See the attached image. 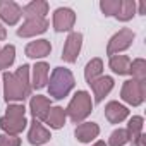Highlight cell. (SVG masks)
<instances>
[{
	"label": "cell",
	"mask_w": 146,
	"mask_h": 146,
	"mask_svg": "<svg viewBox=\"0 0 146 146\" xmlns=\"http://www.w3.org/2000/svg\"><path fill=\"white\" fill-rule=\"evenodd\" d=\"M29 70L28 64H23L16 72H4V96L7 103L24 102L31 96V81H29Z\"/></svg>",
	"instance_id": "cell-1"
},
{
	"label": "cell",
	"mask_w": 146,
	"mask_h": 146,
	"mask_svg": "<svg viewBox=\"0 0 146 146\" xmlns=\"http://www.w3.org/2000/svg\"><path fill=\"white\" fill-rule=\"evenodd\" d=\"M76 81L72 72L65 67H55L52 76H50V83H48V95L53 100H64L74 88Z\"/></svg>",
	"instance_id": "cell-2"
},
{
	"label": "cell",
	"mask_w": 146,
	"mask_h": 146,
	"mask_svg": "<svg viewBox=\"0 0 146 146\" xmlns=\"http://www.w3.org/2000/svg\"><path fill=\"white\" fill-rule=\"evenodd\" d=\"M91 110H93L91 95L84 90H79V91H76V95L69 102V105L65 108V113L70 117V120L74 124H81L91 113Z\"/></svg>",
	"instance_id": "cell-3"
},
{
	"label": "cell",
	"mask_w": 146,
	"mask_h": 146,
	"mask_svg": "<svg viewBox=\"0 0 146 146\" xmlns=\"http://www.w3.org/2000/svg\"><path fill=\"white\" fill-rule=\"evenodd\" d=\"M120 98L132 105V107H139L144 103L146 98V81H136V79H127L122 84L120 90Z\"/></svg>",
	"instance_id": "cell-4"
},
{
	"label": "cell",
	"mask_w": 146,
	"mask_h": 146,
	"mask_svg": "<svg viewBox=\"0 0 146 146\" xmlns=\"http://www.w3.org/2000/svg\"><path fill=\"white\" fill-rule=\"evenodd\" d=\"M134 38H136V35H134L132 29H129V28H122L119 33H115V35L110 38L108 46H107V55L113 57V55H119L120 52L127 50V48L132 45Z\"/></svg>",
	"instance_id": "cell-5"
},
{
	"label": "cell",
	"mask_w": 146,
	"mask_h": 146,
	"mask_svg": "<svg viewBox=\"0 0 146 146\" xmlns=\"http://www.w3.org/2000/svg\"><path fill=\"white\" fill-rule=\"evenodd\" d=\"M81 46H83V35L78 33V31H72L69 33L67 40H65V45H64V50H62V58L64 62H69V64H74L78 60V55L81 52Z\"/></svg>",
	"instance_id": "cell-6"
},
{
	"label": "cell",
	"mask_w": 146,
	"mask_h": 146,
	"mask_svg": "<svg viewBox=\"0 0 146 146\" xmlns=\"http://www.w3.org/2000/svg\"><path fill=\"white\" fill-rule=\"evenodd\" d=\"M74 23H76V14L69 7H58L53 12V29L57 33L70 31L74 28Z\"/></svg>",
	"instance_id": "cell-7"
},
{
	"label": "cell",
	"mask_w": 146,
	"mask_h": 146,
	"mask_svg": "<svg viewBox=\"0 0 146 146\" xmlns=\"http://www.w3.org/2000/svg\"><path fill=\"white\" fill-rule=\"evenodd\" d=\"M48 29V21L46 17H33L26 19L21 28H17V36L21 38H31L36 35H41Z\"/></svg>",
	"instance_id": "cell-8"
},
{
	"label": "cell",
	"mask_w": 146,
	"mask_h": 146,
	"mask_svg": "<svg viewBox=\"0 0 146 146\" xmlns=\"http://www.w3.org/2000/svg\"><path fill=\"white\" fill-rule=\"evenodd\" d=\"M143 125H144V119L141 115H134L129 124H127V139L129 143H132V146H146V136L143 134Z\"/></svg>",
	"instance_id": "cell-9"
},
{
	"label": "cell",
	"mask_w": 146,
	"mask_h": 146,
	"mask_svg": "<svg viewBox=\"0 0 146 146\" xmlns=\"http://www.w3.org/2000/svg\"><path fill=\"white\" fill-rule=\"evenodd\" d=\"M23 17V7H19L12 0H2L0 2V19L9 26H16Z\"/></svg>",
	"instance_id": "cell-10"
},
{
	"label": "cell",
	"mask_w": 146,
	"mask_h": 146,
	"mask_svg": "<svg viewBox=\"0 0 146 146\" xmlns=\"http://www.w3.org/2000/svg\"><path fill=\"white\" fill-rule=\"evenodd\" d=\"M50 107H52L50 98H46V96H43V95H36V96H33V98H31V102H29L31 115H33V119H35V120H40V122L46 119Z\"/></svg>",
	"instance_id": "cell-11"
},
{
	"label": "cell",
	"mask_w": 146,
	"mask_h": 146,
	"mask_svg": "<svg viewBox=\"0 0 146 146\" xmlns=\"http://www.w3.org/2000/svg\"><path fill=\"white\" fill-rule=\"evenodd\" d=\"M50 131L40 122V120H31V127H29V132H28V141L35 146H41L45 143L50 141Z\"/></svg>",
	"instance_id": "cell-12"
},
{
	"label": "cell",
	"mask_w": 146,
	"mask_h": 146,
	"mask_svg": "<svg viewBox=\"0 0 146 146\" xmlns=\"http://www.w3.org/2000/svg\"><path fill=\"white\" fill-rule=\"evenodd\" d=\"M28 125L26 117H11V115H4L0 119V127H2L4 134H11V136H17L21 134Z\"/></svg>",
	"instance_id": "cell-13"
},
{
	"label": "cell",
	"mask_w": 146,
	"mask_h": 146,
	"mask_svg": "<svg viewBox=\"0 0 146 146\" xmlns=\"http://www.w3.org/2000/svg\"><path fill=\"white\" fill-rule=\"evenodd\" d=\"M90 86H91V90L95 93V102L100 103L112 91V88H113V78H110V76H100L98 79H95L93 83H90Z\"/></svg>",
	"instance_id": "cell-14"
},
{
	"label": "cell",
	"mask_w": 146,
	"mask_h": 146,
	"mask_svg": "<svg viewBox=\"0 0 146 146\" xmlns=\"http://www.w3.org/2000/svg\"><path fill=\"white\" fill-rule=\"evenodd\" d=\"M105 117L110 124H120L122 120L129 117V110L127 107L120 105L119 102H108L105 105Z\"/></svg>",
	"instance_id": "cell-15"
},
{
	"label": "cell",
	"mask_w": 146,
	"mask_h": 146,
	"mask_svg": "<svg viewBox=\"0 0 146 146\" xmlns=\"http://www.w3.org/2000/svg\"><path fill=\"white\" fill-rule=\"evenodd\" d=\"M52 52V45L48 40H36V41H31L26 45L24 48V53L26 57L29 58H43V57H48Z\"/></svg>",
	"instance_id": "cell-16"
},
{
	"label": "cell",
	"mask_w": 146,
	"mask_h": 146,
	"mask_svg": "<svg viewBox=\"0 0 146 146\" xmlns=\"http://www.w3.org/2000/svg\"><path fill=\"white\" fill-rule=\"evenodd\" d=\"M98 134L100 127L95 122H81L74 131V136L79 143H91L95 137H98Z\"/></svg>",
	"instance_id": "cell-17"
},
{
	"label": "cell",
	"mask_w": 146,
	"mask_h": 146,
	"mask_svg": "<svg viewBox=\"0 0 146 146\" xmlns=\"http://www.w3.org/2000/svg\"><path fill=\"white\" fill-rule=\"evenodd\" d=\"M33 69V79H31V88L41 90L48 83V74H50V67L46 62H36Z\"/></svg>",
	"instance_id": "cell-18"
},
{
	"label": "cell",
	"mask_w": 146,
	"mask_h": 146,
	"mask_svg": "<svg viewBox=\"0 0 146 146\" xmlns=\"http://www.w3.org/2000/svg\"><path fill=\"white\" fill-rule=\"evenodd\" d=\"M46 14H48V2H45V0H33V2L23 7V16L26 19L45 17Z\"/></svg>",
	"instance_id": "cell-19"
},
{
	"label": "cell",
	"mask_w": 146,
	"mask_h": 146,
	"mask_svg": "<svg viewBox=\"0 0 146 146\" xmlns=\"http://www.w3.org/2000/svg\"><path fill=\"white\" fill-rule=\"evenodd\" d=\"M65 119H67L65 108H62V107H50L45 122H46L52 129H62L64 124H65Z\"/></svg>",
	"instance_id": "cell-20"
},
{
	"label": "cell",
	"mask_w": 146,
	"mask_h": 146,
	"mask_svg": "<svg viewBox=\"0 0 146 146\" xmlns=\"http://www.w3.org/2000/svg\"><path fill=\"white\" fill-rule=\"evenodd\" d=\"M110 69L119 76H127L129 74V69H131V58L127 55H113L110 57V62H108Z\"/></svg>",
	"instance_id": "cell-21"
},
{
	"label": "cell",
	"mask_w": 146,
	"mask_h": 146,
	"mask_svg": "<svg viewBox=\"0 0 146 146\" xmlns=\"http://www.w3.org/2000/svg\"><path fill=\"white\" fill-rule=\"evenodd\" d=\"M102 72H103V60L102 58H91L86 67H84V79L86 83H93L95 79H98L102 76Z\"/></svg>",
	"instance_id": "cell-22"
},
{
	"label": "cell",
	"mask_w": 146,
	"mask_h": 146,
	"mask_svg": "<svg viewBox=\"0 0 146 146\" xmlns=\"http://www.w3.org/2000/svg\"><path fill=\"white\" fill-rule=\"evenodd\" d=\"M134 14H136V2L134 0H120V9H119L115 19L127 23L134 17Z\"/></svg>",
	"instance_id": "cell-23"
},
{
	"label": "cell",
	"mask_w": 146,
	"mask_h": 146,
	"mask_svg": "<svg viewBox=\"0 0 146 146\" xmlns=\"http://www.w3.org/2000/svg\"><path fill=\"white\" fill-rule=\"evenodd\" d=\"M129 74L136 81H146V60L144 58H136L131 62Z\"/></svg>",
	"instance_id": "cell-24"
},
{
	"label": "cell",
	"mask_w": 146,
	"mask_h": 146,
	"mask_svg": "<svg viewBox=\"0 0 146 146\" xmlns=\"http://www.w3.org/2000/svg\"><path fill=\"white\" fill-rule=\"evenodd\" d=\"M16 60V46L14 45H5L0 48V69H9Z\"/></svg>",
	"instance_id": "cell-25"
},
{
	"label": "cell",
	"mask_w": 146,
	"mask_h": 146,
	"mask_svg": "<svg viewBox=\"0 0 146 146\" xmlns=\"http://www.w3.org/2000/svg\"><path fill=\"white\" fill-rule=\"evenodd\" d=\"M100 9L102 12L108 17V16H117L119 9H120V0H102L100 2Z\"/></svg>",
	"instance_id": "cell-26"
},
{
	"label": "cell",
	"mask_w": 146,
	"mask_h": 146,
	"mask_svg": "<svg viewBox=\"0 0 146 146\" xmlns=\"http://www.w3.org/2000/svg\"><path fill=\"white\" fill-rule=\"evenodd\" d=\"M127 143H129V139H127L125 129H115L108 137V146H124Z\"/></svg>",
	"instance_id": "cell-27"
},
{
	"label": "cell",
	"mask_w": 146,
	"mask_h": 146,
	"mask_svg": "<svg viewBox=\"0 0 146 146\" xmlns=\"http://www.w3.org/2000/svg\"><path fill=\"white\" fill-rule=\"evenodd\" d=\"M5 115H11V117H24L26 115V107L23 103H9Z\"/></svg>",
	"instance_id": "cell-28"
},
{
	"label": "cell",
	"mask_w": 146,
	"mask_h": 146,
	"mask_svg": "<svg viewBox=\"0 0 146 146\" xmlns=\"http://www.w3.org/2000/svg\"><path fill=\"white\" fill-rule=\"evenodd\" d=\"M0 146H21V139L11 134H0Z\"/></svg>",
	"instance_id": "cell-29"
},
{
	"label": "cell",
	"mask_w": 146,
	"mask_h": 146,
	"mask_svg": "<svg viewBox=\"0 0 146 146\" xmlns=\"http://www.w3.org/2000/svg\"><path fill=\"white\" fill-rule=\"evenodd\" d=\"M5 38H7V31H5L4 24L0 23V41H2V40H5Z\"/></svg>",
	"instance_id": "cell-30"
},
{
	"label": "cell",
	"mask_w": 146,
	"mask_h": 146,
	"mask_svg": "<svg viewBox=\"0 0 146 146\" xmlns=\"http://www.w3.org/2000/svg\"><path fill=\"white\" fill-rule=\"evenodd\" d=\"M93 146H107V143H105V141H96Z\"/></svg>",
	"instance_id": "cell-31"
},
{
	"label": "cell",
	"mask_w": 146,
	"mask_h": 146,
	"mask_svg": "<svg viewBox=\"0 0 146 146\" xmlns=\"http://www.w3.org/2000/svg\"><path fill=\"white\" fill-rule=\"evenodd\" d=\"M139 14H144V4H139Z\"/></svg>",
	"instance_id": "cell-32"
}]
</instances>
